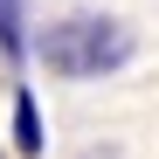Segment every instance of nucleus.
<instances>
[{"mask_svg": "<svg viewBox=\"0 0 159 159\" xmlns=\"http://www.w3.org/2000/svg\"><path fill=\"white\" fill-rule=\"evenodd\" d=\"M14 145L21 152H42V118H35V97L28 90L14 97Z\"/></svg>", "mask_w": 159, "mask_h": 159, "instance_id": "f03ea898", "label": "nucleus"}, {"mask_svg": "<svg viewBox=\"0 0 159 159\" xmlns=\"http://www.w3.org/2000/svg\"><path fill=\"white\" fill-rule=\"evenodd\" d=\"M0 48L21 56V0H0Z\"/></svg>", "mask_w": 159, "mask_h": 159, "instance_id": "7ed1b4c3", "label": "nucleus"}, {"mask_svg": "<svg viewBox=\"0 0 159 159\" xmlns=\"http://www.w3.org/2000/svg\"><path fill=\"white\" fill-rule=\"evenodd\" d=\"M125 56H131V35L118 21H104V14H69V21H56L42 35V62L56 76H104Z\"/></svg>", "mask_w": 159, "mask_h": 159, "instance_id": "f257e3e1", "label": "nucleus"}]
</instances>
